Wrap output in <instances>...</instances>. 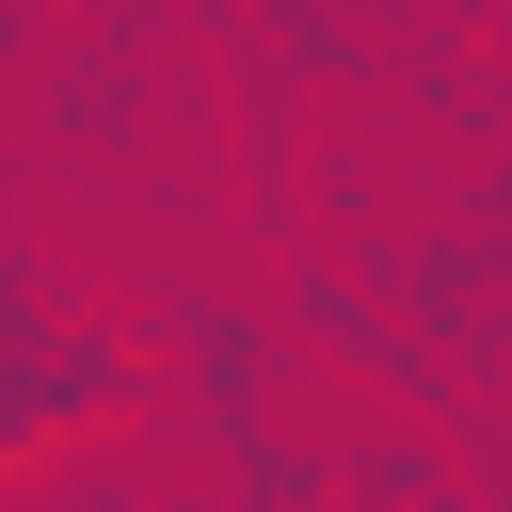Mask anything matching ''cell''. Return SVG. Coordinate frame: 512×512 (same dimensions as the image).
I'll list each match as a JSON object with an SVG mask.
<instances>
[{"mask_svg": "<svg viewBox=\"0 0 512 512\" xmlns=\"http://www.w3.org/2000/svg\"><path fill=\"white\" fill-rule=\"evenodd\" d=\"M128 368L96 352V336H0V464L32 448V432H64V416H96Z\"/></svg>", "mask_w": 512, "mask_h": 512, "instance_id": "cell-1", "label": "cell"}]
</instances>
